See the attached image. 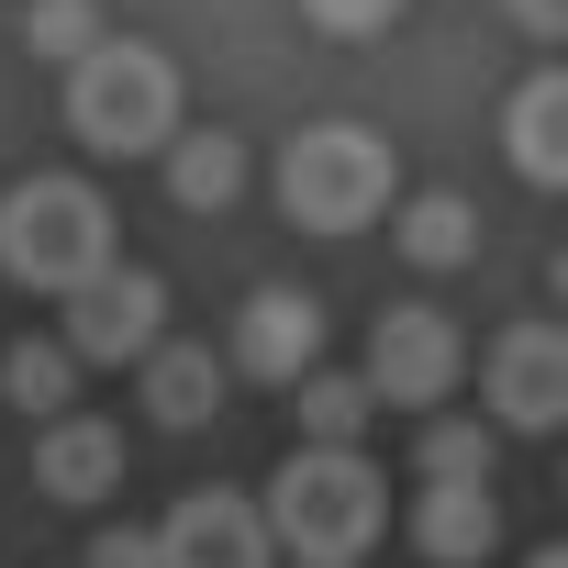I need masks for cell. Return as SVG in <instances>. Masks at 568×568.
I'll return each mask as SVG.
<instances>
[{"instance_id": "1", "label": "cell", "mask_w": 568, "mask_h": 568, "mask_svg": "<svg viewBox=\"0 0 568 568\" xmlns=\"http://www.w3.org/2000/svg\"><path fill=\"white\" fill-rule=\"evenodd\" d=\"M256 513H267V546H291L302 568H357L390 513V479L368 468V446H291Z\"/></svg>"}, {"instance_id": "2", "label": "cell", "mask_w": 568, "mask_h": 568, "mask_svg": "<svg viewBox=\"0 0 568 568\" xmlns=\"http://www.w3.org/2000/svg\"><path fill=\"white\" fill-rule=\"evenodd\" d=\"M101 267H112V201L90 179L34 168V179L0 190V278H12V291L68 302L79 278H101Z\"/></svg>"}, {"instance_id": "3", "label": "cell", "mask_w": 568, "mask_h": 568, "mask_svg": "<svg viewBox=\"0 0 568 568\" xmlns=\"http://www.w3.org/2000/svg\"><path fill=\"white\" fill-rule=\"evenodd\" d=\"M68 134L90 156H168L179 145V68L134 34H101L68 68Z\"/></svg>"}, {"instance_id": "4", "label": "cell", "mask_w": 568, "mask_h": 568, "mask_svg": "<svg viewBox=\"0 0 568 568\" xmlns=\"http://www.w3.org/2000/svg\"><path fill=\"white\" fill-rule=\"evenodd\" d=\"M278 212L302 234H357L390 212V145L368 123H302L278 145Z\"/></svg>"}, {"instance_id": "5", "label": "cell", "mask_w": 568, "mask_h": 568, "mask_svg": "<svg viewBox=\"0 0 568 568\" xmlns=\"http://www.w3.org/2000/svg\"><path fill=\"white\" fill-rule=\"evenodd\" d=\"M368 402L379 413H435L457 379H468V335L435 313V302H390L379 324H368Z\"/></svg>"}, {"instance_id": "6", "label": "cell", "mask_w": 568, "mask_h": 568, "mask_svg": "<svg viewBox=\"0 0 568 568\" xmlns=\"http://www.w3.org/2000/svg\"><path fill=\"white\" fill-rule=\"evenodd\" d=\"M168 346V278L156 267H101L68 291V357L79 368H123V357H156Z\"/></svg>"}, {"instance_id": "7", "label": "cell", "mask_w": 568, "mask_h": 568, "mask_svg": "<svg viewBox=\"0 0 568 568\" xmlns=\"http://www.w3.org/2000/svg\"><path fill=\"white\" fill-rule=\"evenodd\" d=\"M479 402L501 435H557L568 424V324H513L479 357Z\"/></svg>"}, {"instance_id": "8", "label": "cell", "mask_w": 568, "mask_h": 568, "mask_svg": "<svg viewBox=\"0 0 568 568\" xmlns=\"http://www.w3.org/2000/svg\"><path fill=\"white\" fill-rule=\"evenodd\" d=\"M267 513L245 490H190L168 524H156V568H267Z\"/></svg>"}, {"instance_id": "9", "label": "cell", "mask_w": 568, "mask_h": 568, "mask_svg": "<svg viewBox=\"0 0 568 568\" xmlns=\"http://www.w3.org/2000/svg\"><path fill=\"white\" fill-rule=\"evenodd\" d=\"M234 368L267 379V390H302V379L324 368V302H313V291H256V302L234 313Z\"/></svg>"}, {"instance_id": "10", "label": "cell", "mask_w": 568, "mask_h": 568, "mask_svg": "<svg viewBox=\"0 0 568 568\" xmlns=\"http://www.w3.org/2000/svg\"><path fill=\"white\" fill-rule=\"evenodd\" d=\"M34 490H45V501H112V490H123V435L90 424V413L34 424Z\"/></svg>"}, {"instance_id": "11", "label": "cell", "mask_w": 568, "mask_h": 568, "mask_svg": "<svg viewBox=\"0 0 568 568\" xmlns=\"http://www.w3.org/2000/svg\"><path fill=\"white\" fill-rule=\"evenodd\" d=\"M413 546H424L435 568H479V557L501 546L490 479H413Z\"/></svg>"}, {"instance_id": "12", "label": "cell", "mask_w": 568, "mask_h": 568, "mask_svg": "<svg viewBox=\"0 0 568 568\" xmlns=\"http://www.w3.org/2000/svg\"><path fill=\"white\" fill-rule=\"evenodd\" d=\"M501 156H513L535 190H568V68H535V79L501 101Z\"/></svg>"}, {"instance_id": "13", "label": "cell", "mask_w": 568, "mask_h": 568, "mask_svg": "<svg viewBox=\"0 0 568 568\" xmlns=\"http://www.w3.org/2000/svg\"><path fill=\"white\" fill-rule=\"evenodd\" d=\"M145 413H156L168 435H201V424L223 413V368H212V346H156V357H145Z\"/></svg>"}, {"instance_id": "14", "label": "cell", "mask_w": 568, "mask_h": 568, "mask_svg": "<svg viewBox=\"0 0 568 568\" xmlns=\"http://www.w3.org/2000/svg\"><path fill=\"white\" fill-rule=\"evenodd\" d=\"M390 234H402V256H413V267H435V278H446V267H468V256H479V212H468V201H457V190H413V201H402V223H390Z\"/></svg>"}, {"instance_id": "15", "label": "cell", "mask_w": 568, "mask_h": 568, "mask_svg": "<svg viewBox=\"0 0 568 568\" xmlns=\"http://www.w3.org/2000/svg\"><path fill=\"white\" fill-rule=\"evenodd\" d=\"M0 390H12L34 424L79 413V357H68V335H23V346H0Z\"/></svg>"}, {"instance_id": "16", "label": "cell", "mask_w": 568, "mask_h": 568, "mask_svg": "<svg viewBox=\"0 0 568 568\" xmlns=\"http://www.w3.org/2000/svg\"><path fill=\"white\" fill-rule=\"evenodd\" d=\"M234 190H245V145L234 134H179L168 145V201L179 212H234Z\"/></svg>"}, {"instance_id": "17", "label": "cell", "mask_w": 568, "mask_h": 568, "mask_svg": "<svg viewBox=\"0 0 568 568\" xmlns=\"http://www.w3.org/2000/svg\"><path fill=\"white\" fill-rule=\"evenodd\" d=\"M291 413H302V446H368V424H379V402H368L357 368H313Z\"/></svg>"}, {"instance_id": "18", "label": "cell", "mask_w": 568, "mask_h": 568, "mask_svg": "<svg viewBox=\"0 0 568 568\" xmlns=\"http://www.w3.org/2000/svg\"><path fill=\"white\" fill-rule=\"evenodd\" d=\"M413 479H490V424H457V413H424V446H413Z\"/></svg>"}, {"instance_id": "19", "label": "cell", "mask_w": 568, "mask_h": 568, "mask_svg": "<svg viewBox=\"0 0 568 568\" xmlns=\"http://www.w3.org/2000/svg\"><path fill=\"white\" fill-rule=\"evenodd\" d=\"M23 45L57 57V68H79L101 45V0H23Z\"/></svg>"}, {"instance_id": "20", "label": "cell", "mask_w": 568, "mask_h": 568, "mask_svg": "<svg viewBox=\"0 0 568 568\" xmlns=\"http://www.w3.org/2000/svg\"><path fill=\"white\" fill-rule=\"evenodd\" d=\"M302 23H313V34H335V45H368V34H390V23H402V0H302Z\"/></svg>"}, {"instance_id": "21", "label": "cell", "mask_w": 568, "mask_h": 568, "mask_svg": "<svg viewBox=\"0 0 568 568\" xmlns=\"http://www.w3.org/2000/svg\"><path fill=\"white\" fill-rule=\"evenodd\" d=\"M79 568H156V524H101Z\"/></svg>"}, {"instance_id": "22", "label": "cell", "mask_w": 568, "mask_h": 568, "mask_svg": "<svg viewBox=\"0 0 568 568\" xmlns=\"http://www.w3.org/2000/svg\"><path fill=\"white\" fill-rule=\"evenodd\" d=\"M501 12H513L524 34H546V45H568V0H501Z\"/></svg>"}, {"instance_id": "23", "label": "cell", "mask_w": 568, "mask_h": 568, "mask_svg": "<svg viewBox=\"0 0 568 568\" xmlns=\"http://www.w3.org/2000/svg\"><path fill=\"white\" fill-rule=\"evenodd\" d=\"M546 291H557V313H568V245H557V256H546Z\"/></svg>"}, {"instance_id": "24", "label": "cell", "mask_w": 568, "mask_h": 568, "mask_svg": "<svg viewBox=\"0 0 568 568\" xmlns=\"http://www.w3.org/2000/svg\"><path fill=\"white\" fill-rule=\"evenodd\" d=\"M524 568H568V546H535V557H524Z\"/></svg>"}]
</instances>
